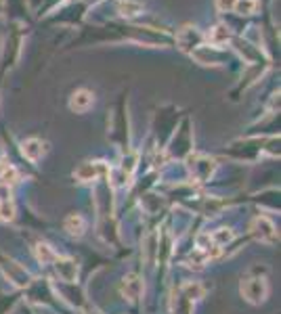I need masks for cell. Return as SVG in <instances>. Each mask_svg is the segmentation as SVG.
<instances>
[{
	"instance_id": "obj_7",
	"label": "cell",
	"mask_w": 281,
	"mask_h": 314,
	"mask_svg": "<svg viewBox=\"0 0 281 314\" xmlns=\"http://www.w3.org/2000/svg\"><path fill=\"white\" fill-rule=\"evenodd\" d=\"M36 258L42 262V264H48V262H55L57 260L55 251H52L47 243H38V245H36Z\"/></svg>"
},
{
	"instance_id": "obj_14",
	"label": "cell",
	"mask_w": 281,
	"mask_h": 314,
	"mask_svg": "<svg viewBox=\"0 0 281 314\" xmlns=\"http://www.w3.org/2000/svg\"><path fill=\"white\" fill-rule=\"evenodd\" d=\"M0 180H2V185H11V182L17 180V170L15 168H4L2 176H0Z\"/></svg>"
},
{
	"instance_id": "obj_5",
	"label": "cell",
	"mask_w": 281,
	"mask_h": 314,
	"mask_svg": "<svg viewBox=\"0 0 281 314\" xmlns=\"http://www.w3.org/2000/svg\"><path fill=\"white\" fill-rule=\"evenodd\" d=\"M23 155L32 161H38L40 155H42V143L36 141V138H30V141L23 143Z\"/></svg>"
},
{
	"instance_id": "obj_13",
	"label": "cell",
	"mask_w": 281,
	"mask_h": 314,
	"mask_svg": "<svg viewBox=\"0 0 281 314\" xmlns=\"http://www.w3.org/2000/svg\"><path fill=\"white\" fill-rule=\"evenodd\" d=\"M13 216H15L13 201H2V203H0V218H2V220H13Z\"/></svg>"
},
{
	"instance_id": "obj_3",
	"label": "cell",
	"mask_w": 281,
	"mask_h": 314,
	"mask_svg": "<svg viewBox=\"0 0 281 314\" xmlns=\"http://www.w3.org/2000/svg\"><path fill=\"white\" fill-rule=\"evenodd\" d=\"M140 289H143V285H140V281H139L137 275H128L124 281H122V285H120L122 295H124L126 300H130V302H137V300H139Z\"/></svg>"
},
{
	"instance_id": "obj_11",
	"label": "cell",
	"mask_w": 281,
	"mask_h": 314,
	"mask_svg": "<svg viewBox=\"0 0 281 314\" xmlns=\"http://www.w3.org/2000/svg\"><path fill=\"white\" fill-rule=\"evenodd\" d=\"M210 237H212V243H214V245L221 247V245H225V243H229V241L233 239V233L221 229V231H216L214 235H210Z\"/></svg>"
},
{
	"instance_id": "obj_9",
	"label": "cell",
	"mask_w": 281,
	"mask_h": 314,
	"mask_svg": "<svg viewBox=\"0 0 281 314\" xmlns=\"http://www.w3.org/2000/svg\"><path fill=\"white\" fill-rule=\"evenodd\" d=\"M57 262V270L61 275H63L67 281H72L74 275H76V266L72 264V262H67V260H55Z\"/></svg>"
},
{
	"instance_id": "obj_6",
	"label": "cell",
	"mask_w": 281,
	"mask_h": 314,
	"mask_svg": "<svg viewBox=\"0 0 281 314\" xmlns=\"http://www.w3.org/2000/svg\"><path fill=\"white\" fill-rule=\"evenodd\" d=\"M65 229L72 235H76V237H80V235L84 233V218L78 216V214H72L65 220Z\"/></svg>"
},
{
	"instance_id": "obj_1",
	"label": "cell",
	"mask_w": 281,
	"mask_h": 314,
	"mask_svg": "<svg viewBox=\"0 0 281 314\" xmlns=\"http://www.w3.org/2000/svg\"><path fill=\"white\" fill-rule=\"evenodd\" d=\"M239 291L250 304H262L267 300V295H269V285H267V281L262 276H252V278L241 281Z\"/></svg>"
},
{
	"instance_id": "obj_4",
	"label": "cell",
	"mask_w": 281,
	"mask_h": 314,
	"mask_svg": "<svg viewBox=\"0 0 281 314\" xmlns=\"http://www.w3.org/2000/svg\"><path fill=\"white\" fill-rule=\"evenodd\" d=\"M93 105V94L89 90H78L74 92L72 101H69V107H72L74 111H86Z\"/></svg>"
},
{
	"instance_id": "obj_8",
	"label": "cell",
	"mask_w": 281,
	"mask_h": 314,
	"mask_svg": "<svg viewBox=\"0 0 281 314\" xmlns=\"http://www.w3.org/2000/svg\"><path fill=\"white\" fill-rule=\"evenodd\" d=\"M94 176H96V165H94V163H84L82 168H78V170H76V178H78V180H82V182L93 180Z\"/></svg>"
},
{
	"instance_id": "obj_10",
	"label": "cell",
	"mask_w": 281,
	"mask_h": 314,
	"mask_svg": "<svg viewBox=\"0 0 281 314\" xmlns=\"http://www.w3.org/2000/svg\"><path fill=\"white\" fill-rule=\"evenodd\" d=\"M120 13L124 17H133V15L140 13V4L133 2V0H124V2H120Z\"/></svg>"
},
{
	"instance_id": "obj_12",
	"label": "cell",
	"mask_w": 281,
	"mask_h": 314,
	"mask_svg": "<svg viewBox=\"0 0 281 314\" xmlns=\"http://www.w3.org/2000/svg\"><path fill=\"white\" fill-rule=\"evenodd\" d=\"M254 6H256L254 0H237V2H235L237 13H241V15H250L254 11Z\"/></svg>"
},
{
	"instance_id": "obj_15",
	"label": "cell",
	"mask_w": 281,
	"mask_h": 314,
	"mask_svg": "<svg viewBox=\"0 0 281 314\" xmlns=\"http://www.w3.org/2000/svg\"><path fill=\"white\" fill-rule=\"evenodd\" d=\"M2 201H11V189H8V185L0 182V203Z\"/></svg>"
},
{
	"instance_id": "obj_2",
	"label": "cell",
	"mask_w": 281,
	"mask_h": 314,
	"mask_svg": "<svg viewBox=\"0 0 281 314\" xmlns=\"http://www.w3.org/2000/svg\"><path fill=\"white\" fill-rule=\"evenodd\" d=\"M252 231L260 241H265V243H275L277 241V233H275L273 224H271L267 218H256L254 224H252Z\"/></svg>"
},
{
	"instance_id": "obj_16",
	"label": "cell",
	"mask_w": 281,
	"mask_h": 314,
	"mask_svg": "<svg viewBox=\"0 0 281 314\" xmlns=\"http://www.w3.org/2000/svg\"><path fill=\"white\" fill-rule=\"evenodd\" d=\"M235 2L237 0H218V8L225 11V8H235Z\"/></svg>"
}]
</instances>
